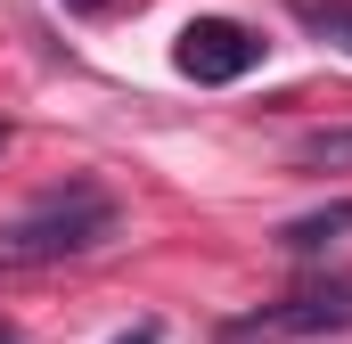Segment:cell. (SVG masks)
I'll return each instance as SVG.
<instances>
[{
  "instance_id": "cell-8",
  "label": "cell",
  "mask_w": 352,
  "mask_h": 344,
  "mask_svg": "<svg viewBox=\"0 0 352 344\" xmlns=\"http://www.w3.org/2000/svg\"><path fill=\"white\" fill-rule=\"evenodd\" d=\"M66 8H74V17H98V8H115V0H66Z\"/></svg>"
},
{
  "instance_id": "cell-10",
  "label": "cell",
  "mask_w": 352,
  "mask_h": 344,
  "mask_svg": "<svg viewBox=\"0 0 352 344\" xmlns=\"http://www.w3.org/2000/svg\"><path fill=\"white\" fill-rule=\"evenodd\" d=\"M0 148H8V123H0Z\"/></svg>"
},
{
  "instance_id": "cell-2",
  "label": "cell",
  "mask_w": 352,
  "mask_h": 344,
  "mask_svg": "<svg viewBox=\"0 0 352 344\" xmlns=\"http://www.w3.org/2000/svg\"><path fill=\"white\" fill-rule=\"evenodd\" d=\"M344 328H352V270H328V279L287 287V295L263 303V312L230 320L221 344H254V336H344Z\"/></svg>"
},
{
  "instance_id": "cell-6",
  "label": "cell",
  "mask_w": 352,
  "mask_h": 344,
  "mask_svg": "<svg viewBox=\"0 0 352 344\" xmlns=\"http://www.w3.org/2000/svg\"><path fill=\"white\" fill-rule=\"evenodd\" d=\"M295 17H303L320 41H336V50L352 58V0H295Z\"/></svg>"
},
{
  "instance_id": "cell-5",
  "label": "cell",
  "mask_w": 352,
  "mask_h": 344,
  "mask_svg": "<svg viewBox=\"0 0 352 344\" xmlns=\"http://www.w3.org/2000/svg\"><path fill=\"white\" fill-rule=\"evenodd\" d=\"M344 164H352V131H344V123L295 140V172H344Z\"/></svg>"
},
{
  "instance_id": "cell-7",
  "label": "cell",
  "mask_w": 352,
  "mask_h": 344,
  "mask_svg": "<svg viewBox=\"0 0 352 344\" xmlns=\"http://www.w3.org/2000/svg\"><path fill=\"white\" fill-rule=\"evenodd\" d=\"M156 336H164V328H156V320H140L131 336H115V344H156Z\"/></svg>"
},
{
  "instance_id": "cell-1",
  "label": "cell",
  "mask_w": 352,
  "mask_h": 344,
  "mask_svg": "<svg viewBox=\"0 0 352 344\" xmlns=\"http://www.w3.org/2000/svg\"><path fill=\"white\" fill-rule=\"evenodd\" d=\"M115 230H123V205H115L98 180H58V189H41L25 213L0 222V262H8V270L74 262V255H98Z\"/></svg>"
},
{
  "instance_id": "cell-4",
  "label": "cell",
  "mask_w": 352,
  "mask_h": 344,
  "mask_svg": "<svg viewBox=\"0 0 352 344\" xmlns=\"http://www.w3.org/2000/svg\"><path fill=\"white\" fill-rule=\"evenodd\" d=\"M344 230H352V197H336V205L287 222V230H278V255H328V238H344Z\"/></svg>"
},
{
  "instance_id": "cell-9",
  "label": "cell",
  "mask_w": 352,
  "mask_h": 344,
  "mask_svg": "<svg viewBox=\"0 0 352 344\" xmlns=\"http://www.w3.org/2000/svg\"><path fill=\"white\" fill-rule=\"evenodd\" d=\"M0 344H25V328H16V320H0Z\"/></svg>"
},
{
  "instance_id": "cell-3",
  "label": "cell",
  "mask_w": 352,
  "mask_h": 344,
  "mask_svg": "<svg viewBox=\"0 0 352 344\" xmlns=\"http://www.w3.org/2000/svg\"><path fill=\"white\" fill-rule=\"evenodd\" d=\"M263 50L270 41L254 33V25H238V17H188L180 41H173V66L197 90H230V83H246V74L263 66Z\"/></svg>"
}]
</instances>
